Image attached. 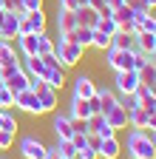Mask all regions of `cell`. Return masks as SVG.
<instances>
[{"mask_svg": "<svg viewBox=\"0 0 156 159\" xmlns=\"http://www.w3.org/2000/svg\"><path fill=\"white\" fill-rule=\"evenodd\" d=\"M122 151H128V159H156V148L150 145L148 134L139 131V128L128 131V139H125Z\"/></svg>", "mask_w": 156, "mask_h": 159, "instance_id": "obj_1", "label": "cell"}, {"mask_svg": "<svg viewBox=\"0 0 156 159\" xmlns=\"http://www.w3.org/2000/svg\"><path fill=\"white\" fill-rule=\"evenodd\" d=\"M29 88L37 94V99H40V105H43V114L57 111V102H60V91H57V88H51L46 80H40V77H34L31 83H29Z\"/></svg>", "mask_w": 156, "mask_h": 159, "instance_id": "obj_2", "label": "cell"}, {"mask_svg": "<svg viewBox=\"0 0 156 159\" xmlns=\"http://www.w3.org/2000/svg\"><path fill=\"white\" fill-rule=\"evenodd\" d=\"M102 60H105V66H108L111 71H128V68H133V63H136V57H133L131 48H114V46H108V48L102 51Z\"/></svg>", "mask_w": 156, "mask_h": 159, "instance_id": "obj_3", "label": "cell"}, {"mask_svg": "<svg viewBox=\"0 0 156 159\" xmlns=\"http://www.w3.org/2000/svg\"><path fill=\"white\" fill-rule=\"evenodd\" d=\"M54 54H57V60H60V66L68 71V68H74L80 60L85 57V48L80 46V43H68V40H57V48H54Z\"/></svg>", "mask_w": 156, "mask_h": 159, "instance_id": "obj_4", "label": "cell"}, {"mask_svg": "<svg viewBox=\"0 0 156 159\" xmlns=\"http://www.w3.org/2000/svg\"><path fill=\"white\" fill-rule=\"evenodd\" d=\"M14 108L29 114V116H40L43 114V105H40V99H37V94L31 88H23V91L14 94Z\"/></svg>", "mask_w": 156, "mask_h": 159, "instance_id": "obj_5", "label": "cell"}, {"mask_svg": "<svg viewBox=\"0 0 156 159\" xmlns=\"http://www.w3.org/2000/svg\"><path fill=\"white\" fill-rule=\"evenodd\" d=\"M17 151H20L23 159H46L48 145L43 142L40 136H23L20 142H17Z\"/></svg>", "mask_w": 156, "mask_h": 159, "instance_id": "obj_6", "label": "cell"}, {"mask_svg": "<svg viewBox=\"0 0 156 159\" xmlns=\"http://www.w3.org/2000/svg\"><path fill=\"white\" fill-rule=\"evenodd\" d=\"M116 94H133L139 88V74L136 68H128V71H114V85H111Z\"/></svg>", "mask_w": 156, "mask_h": 159, "instance_id": "obj_7", "label": "cell"}, {"mask_svg": "<svg viewBox=\"0 0 156 159\" xmlns=\"http://www.w3.org/2000/svg\"><path fill=\"white\" fill-rule=\"evenodd\" d=\"M96 94V83L88 77V74H80L74 80V88H71V97H80V99H91Z\"/></svg>", "mask_w": 156, "mask_h": 159, "instance_id": "obj_8", "label": "cell"}, {"mask_svg": "<svg viewBox=\"0 0 156 159\" xmlns=\"http://www.w3.org/2000/svg\"><path fill=\"white\" fill-rule=\"evenodd\" d=\"M26 26H29L31 34H43V31H48L46 9H40V11H26Z\"/></svg>", "mask_w": 156, "mask_h": 159, "instance_id": "obj_9", "label": "cell"}, {"mask_svg": "<svg viewBox=\"0 0 156 159\" xmlns=\"http://www.w3.org/2000/svg\"><path fill=\"white\" fill-rule=\"evenodd\" d=\"M96 153H100V159H119L122 156V142L116 136H108L100 142V148H96Z\"/></svg>", "mask_w": 156, "mask_h": 159, "instance_id": "obj_10", "label": "cell"}, {"mask_svg": "<svg viewBox=\"0 0 156 159\" xmlns=\"http://www.w3.org/2000/svg\"><path fill=\"white\" fill-rule=\"evenodd\" d=\"M105 122L114 128V131H125L128 128V111L122 105H114L111 111H105Z\"/></svg>", "mask_w": 156, "mask_h": 159, "instance_id": "obj_11", "label": "cell"}, {"mask_svg": "<svg viewBox=\"0 0 156 159\" xmlns=\"http://www.w3.org/2000/svg\"><path fill=\"white\" fill-rule=\"evenodd\" d=\"M14 48L20 57H37V34H20L14 40Z\"/></svg>", "mask_w": 156, "mask_h": 159, "instance_id": "obj_12", "label": "cell"}, {"mask_svg": "<svg viewBox=\"0 0 156 159\" xmlns=\"http://www.w3.org/2000/svg\"><path fill=\"white\" fill-rule=\"evenodd\" d=\"M54 26H57V34H65V31L77 29V14H74V11H68V9H57Z\"/></svg>", "mask_w": 156, "mask_h": 159, "instance_id": "obj_13", "label": "cell"}, {"mask_svg": "<svg viewBox=\"0 0 156 159\" xmlns=\"http://www.w3.org/2000/svg\"><path fill=\"white\" fill-rule=\"evenodd\" d=\"M68 105H71V108H68V116H71V119H91V116H94V111H91V105H88V99L71 97Z\"/></svg>", "mask_w": 156, "mask_h": 159, "instance_id": "obj_14", "label": "cell"}, {"mask_svg": "<svg viewBox=\"0 0 156 159\" xmlns=\"http://www.w3.org/2000/svg\"><path fill=\"white\" fill-rule=\"evenodd\" d=\"M88 125H91V134H96L100 139H108V136H116V131L105 122V114H94L88 119Z\"/></svg>", "mask_w": 156, "mask_h": 159, "instance_id": "obj_15", "label": "cell"}, {"mask_svg": "<svg viewBox=\"0 0 156 159\" xmlns=\"http://www.w3.org/2000/svg\"><path fill=\"white\" fill-rule=\"evenodd\" d=\"M14 37H17V14L11 9L3 11V26H0V40H11L14 43Z\"/></svg>", "mask_w": 156, "mask_h": 159, "instance_id": "obj_16", "label": "cell"}, {"mask_svg": "<svg viewBox=\"0 0 156 159\" xmlns=\"http://www.w3.org/2000/svg\"><path fill=\"white\" fill-rule=\"evenodd\" d=\"M51 128H54L57 139H71V136H74L71 116H68V114H57V116H54V122H51Z\"/></svg>", "mask_w": 156, "mask_h": 159, "instance_id": "obj_17", "label": "cell"}, {"mask_svg": "<svg viewBox=\"0 0 156 159\" xmlns=\"http://www.w3.org/2000/svg\"><path fill=\"white\" fill-rule=\"evenodd\" d=\"M74 14H77V26L96 29V23H100V11H96V9H91V6H80Z\"/></svg>", "mask_w": 156, "mask_h": 159, "instance_id": "obj_18", "label": "cell"}, {"mask_svg": "<svg viewBox=\"0 0 156 159\" xmlns=\"http://www.w3.org/2000/svg\"><path fill=\"white\" fill-rule=\"evenodd\" d=\"M96 97H100V105H102V114H105V111H111L114 105H119V94H116V91H114L111 85H102V88L96 85Z\"/></svg>", "mask_w": 156, "mask_h": 159, "instance_id": "obj_19", "label": "cell"}, {"mask_svg": "<svg viewBox=\"0 0 156 159\" xmlns=\"http://www.w3.org/2000/svg\"><path fill=\"white\" fill-rule=\"evenodd\" d=\"M3 83H6V85H9V88H11L14 94H17V91H23V88H29V83H31V77H29V74L23 71V66H17V68H14V74H11L9 80H3Z\"/></svg>", "mask_w": 156, "mask_h": 159, "instance_id": "obj_20", "label": "cell"}, {"mask_svg": "<svg viewBox=\"0 0 156 159\" xmlns=\"http://www.w3.org/2000/svg\"><path fill=\"white\" fill-rule=\"evenodd\" d=\"M11 63H20V54L11 40H0V66H11Z\"/></svg>", "mask_w": 156, "mask_h": 159, "instance_id": "obj_21", "label": "cell"}, {"mask_svg": "<svg viewBox=\"0 0 156 159\" xmlns=\"http://www.w3.org/2000/svg\"><path fill=\"white\" fill-rule=\"evenodd\" d=\"M148 122H150V114H148L145 108H133V111L128 114V128H139V131H145Z\"/></svg>", "mask_w": 156, "mask_h": 159, "instance_id": "obj_22", "label": "cell"}, {"mask_svg": "<svg viewBox=\"0 0 156 159\" xmlns=\"http://www.w3.org/2000/svg\"><path fill=\"white\" fill-rule=\"evenodd\" d=\"M54 48H57V40L48 34V31H43V34H37V57H46V54H54Z\"/></svg>", "mask_w": 156, "mask_h": 159, "instance_id": "obj_23", "label": "cell"}, {"mask_svg": "<svg viewBox=\"0 0 156 159\" xmlns=\"http://www.w3.org/2000/svg\"><path fill=\"white\" fill-rule=\"evenodd\" d=\"M111 46H114V48H131V46H133V31L116 29V31L111 34Z\"/></svg>", "mask_w": 156, "mask_h": 159, "instance_id": "obj_24", "label": "cell"}, {"mask_svg": "<svg viewBox=\"0 0 156 159\" xmlns=\"http://www.w3.org/2000/svg\"><path fill=\"white\" fill-rule=\"evenodd\" d=\"M136 74H139V85H153L156 83V66L150 63V60L136 68Z\"/></svg>", "mask_w": 156, "mask_h": 159, "instance_id": "obj_25", "label": "cell"}, {"mask_svg": "<svg viewBox=\"0 0 156 159\" xmlns=\"http://www.w3.org/2000/svg\"><path fill=\"white\" fill-rule=\"evenodd\" d=\"M43 80H46V83H48L51 88H57V91H63V85H65V68H48Z\"/></svg>", "mask_w": 156, "mask_h": 159, "instance_id": "obj_26", "label": "cell"}, {"mask_svg": "<svg viewBox=\"0 0 156 159\" xmlns=\"http://www.w3.org/2000/svg\"><path fill=\"white\" fill-rule=\"evenodd\" d=\"M111 46V34H105V31H100V29H94V40H91V48H96V51H105Z\"/></svg>", "mask_w": 156, "mask_h": 159, "instance_id": "obj_27", "label": "cell"}, {"mask_svg": "<svg viewBox=\"0 0 156 159\" xmlns=\"http://www.w3.org/2000/svg\"><path fill=\"white\" fill-rule=\"evenodd\" d=\"M125 6L133 11V20H139V17L150 14V9H148V3H145V0H125Z\"/></svg>", "mask_w": 156, "mask_h": 159, "instance_id": "obj_28", "label": "cell"}, {"mask_svg": "<svg viewBox=\"0 0 156 159\" xmlns=\"http://www.w3.org/2000/svg\"><path fill=\"white\" fill-rule=\"evenodd\" d=\"M136 31H150V34H156V14L150 11V14L139 17V20H136Z\"/></svg>", "mask_w": 156, "mask_h": 159, "instance_id": "obj_29", "label": "cell"}, {"mask_svg": "<svg viewBox=\"0 0 156 159\" xmlns=\"http://www.w3.org/2000/svg\"><path fill=\"white\" fill-rule=\"evenodd\" d=\"M57 151H60L63 159H77V148L71 139H57Z\"/></svg>", "mask_w": 156, "mask_h": 159, "instance_id": "obj_30", "label": "cell"}, {"mask_svg": "<svg viewBox=\"0 0 156 159\" xmlns=\"http://www.w3.org/2000/svg\"><path fill=\"white\" fill-rule=\"evenodd\" d=\"M0 108H14V91L0 80Z\"/></svg>", "mask_w": 156, "mask_h": 159, "instance_id": "obj_31", "label": "cell"}, {"mask_svg": "<svg viewBox=\"0 0 156 159\" xmlns=\"http://www.w3.org/2000/svg\"><path fill=\"white\" fill-rule=\"evenodd\" d=\"M0 128H6V131H11V134H17V119H14V114H11V108H3V125Z\"/></svg>", "mask_w": 156, "mask_h": 159, "instance_id": "obj_32", "label": "cell"}, {"mask_svg": "<svg viewBox=\"0 0 156 159\" xmlns=\"http://www.w3.org/2000/svg\"><path fill=\"white\" fill-rule=\"evenodd\" d=\"M11 148H14V134L0 128V151H11Z\"/></svg>", "mask_w": 156, "mask_h": 159, "instance_id": "obj_33", "label": "cell"}, {"mask_svg": "<svg viewBox=\"0 0 156 159\" xmlns=\"http://www.w3.org/2000/svg\"><path fill=\"white\" fill-rule=\"evenodd\" d=\"M119 105H122L128 114H131L133 108H139V102H136V97H133V94H119Z\"/></svg>", "mask_w": 156, "mask_h": 159, "instance_id": "obj_34", "label": "cell"}, {"mask_svg": "<svg viewBox=\"0 0 156 159\" xmlns=\"http://www.w3.org/2000/svg\"><path fill=\"white\" fill-rule=\"evenodd\" d=\"M77 159H100V153H96V148L85 145V148H80V151H77Z\"/></svg>", "mask_w": 156, "mask_h": 159, "instance_id": "obj_35", "label": "cell"}, {"mask_svg": "<svg viewBox=\"0 0 156 159\" xmlns=\"http://www.w3.org/2000/svg\"><path fill=\"white\" fill-rule=\"evenodd\" d=\"M57 9H68V11H77V9H80V3H77V0H57Z\"/></svg>", "mask_w": 156, "mask_h": 159, "instance_id": "obj_36", "label": "cell"}, {"mask_svg": "<svg viewBox=\"0 0 156 159\" xmlns=\"http://www.w3.org/2000/svg\"><path fill=\"white\" fill-rule=\"evenodd\" d=\"M23 9L26 11H40L43 9V0H23Z\"/></svg>", "mask_w": 156, "mask_h": 159, "instance_id": "obj_37", "label": "cell"}, {"mask_svg": "<svg viewBox=\"0 0 156 159\" xmlns=\"http://www.w3.org/2000/svg\"><path fill=\"white\" fill-rule=\"evenodd\" d=\"M43 63H46V68H63V66H60V60H57V54H46V57H43Z\"/></svg>", "mask_w": 156, "mask_h": 159, "instance_id": "obj_38", "label": "cell"}, {"mask_svg": "<svg viewBox=\"0 0 156 159\" xmlns=\"http://www.w3.org/2000/svg\"><path fill=\"white\" fill-rule=\"evenodd\" d=\"M88 105H91V111H94V114H102V105H100V97H96V94L88 99Z\"/></svg>", "mask_w": 156, "mask_h": 159, "instance_id": "obj_39", "label": "cell"}, {"mask_svg": "<svg viewBox=\"0 0 156 159\" xmlns=\"http://www.w3.org/2000/svg\"><path fill=\"white\" fill-rule=\"evenodd\" d=\"M88 6L96 9V11H102V9H105V0H88Z\"/></svg>", "mask_w": 156, "mask_h": 159, "instance_id": "obj_40", "label": "cell"}, {"mask_svg": "<svg viewBox=\"0 0 156 159\" xmlns=\"http://www.w3.org/2000/svg\"><path fill=\"white\" fill-rule=\"evenodd\" d=\"M145 134H148V139H150V145L156 148V128H145Z\"/></svg>", "mask_w": 156, "mask_h": 159, "instance_id": "obj_41", "label": "cell"}, {"mask_svg": "<svg viewBox=\"0 0 156 159\" xmlns=\"http://www.w3.org/2000/svg\"><path fill=\"white\" fill-rule=\"evenodd\" d=\"M122 3H125V0H105V6H108V9H111V11H114V9H119V6H122Z\"/></svg>", "mask_w": 156, "mask_h": 159, "instance_id": "obj_42", "label": "cell"}, {"mask_svg": "<svg viewBox=\"0 0 156 159\" xmlns=\"http://www.w3.org/2000/svg\"><path fill=\"white\" fill-rule=\"evenodd\" d=\"M148 128H156V114H150V122H148Z\"/></svg>", "mask_w": 156, "mask_h": 159, "instance_id": "obj_43", "label": "cell"}, {"mask_svg": "<svg viewBox=\"0 0 156 159\" xmlns=\"http://www.w3.org/2000/svg\"><path fill=\"white\" fill-rule=\"evenodd\" d=\"M145 3H148V9H150V11L156 9V0H145Z\"/></svg>", "mask_w": 156, "mask_h": 159, "instance_id": "obj_44", "label": "cell"}, {"mask_svg": "<svg viewBox=\"0 0 156 159\" xmlns=\"http://www.w3.org/2000/svg\"><path fill=\"white\" fill-rule=\"evenodd\" d=\"M148 60H150V63H153V66H156V51H153V54H150V57H148Z\"/></svg>", "mask_w": 156, "mask_h": 159, "instance_id": "obj_45", "label": "cell"}, {"mask_svg": "<svg viewBox=\"0 0 156 159\" xmlns=\"http://www.w3.org/2000/svg\"><path fill=\"white\" fill-rule=\"evenodd\" d=\"M0 125H3V108H0Z\"/></svg>", "mask_w": 156, "mask_h": 159, "instance_id": "obj_46", "label": "cell"}, {"mask_svg": "<svg viewBox=\"0 0 156 159\" xmlns=\"http://www.w3.org/2000/svg\"><path fill=\"white\" fill-rule=\"evenodd\" d=\"M0 9H6V3H3V0H0Z\"/></svg>", "mask_w": 156, "mask_h": 159, "instance_id": "obj_47", "label": "cell"}, {"mask_svg": "<svg viewBox=\"0 0 156 159\" xmlns=\"http://www.w3.org/2000/svg\"><path fill=\"white\" fill-rule=\"evenodd\" d=\"M0 159H3V156H0Z\"/></svg>", "mask_w": 156, "mask_h": 159, "instance_id": "obj_48", "label": "cell"}, {"mask_svg": "<svg viewBox=\"0 0 156 159\" xmlns=\"http://www.w3.org/2000/svg\"><path fill=\"white\" fill-rule=\"evenodd\" d=\"M60 159H63V156H60Z\"/></svg>", "mask_w": 156, "mask_h": 159, "instance_id": "obj_49", "label": "cell"}]
</instances>
